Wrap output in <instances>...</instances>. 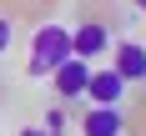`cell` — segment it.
Masks as SVG:
<instances>
[{
  "mask_svg": "<svg viewBox=\"0 0 146 136\" xmlns=\"http://www.w3.org/2000/svg\"><path fill=\"white\" fill-rule=\"evenodd\" d=\"M66 56H71V30L60 25V20H45V25H35V35H30V60H25L30 81H45V76L56 71Z\"/></svg>",
  "mask_w": 146,
  "mask_h": 136,
  "instance_id": "1",
  "label": "cell"
},
{
  "mask_svg": "<svg viewBox=\"0 0 146 136\" xmlns=\"http://www.w3.org/2000/svg\"><path fill=\"white\" fill-rule=\"evenodd\" d=\"M50 81H56V96H60V101H76V96H86L91 60H81V56H66L56 71H50Z\"/></svg>",
  "mask_w": 146,
  "mask_h": 136,
  "instance_id": "2",
  "label": "cell"
},
{
  "mask_svg": "<svg viewBox=\"0 0 146 136\" xmlns=\"http://www.w3.org/2000/svg\"><path fill=\"white\" fill-rule=\"evenodd\" d=\"M106 50H111V30H106L101 20H81V25L71 30V56H81V60H101Z\"/></svg>",
  "mask_w": 146,
  "mask_h": 136,
  "instance_id": "3",
  "label": "cell"
},
{
  "mask_svg": "<svg viewBox=\"0 0 146 136\" xmlns=\"http://www.w3.org/2000/svg\"><path fill=\"white\" fill-rule=\"evenodd\" d=\"M86 101H91V106H121V101H126V81H121L116 66L91 71V81H86Z\"/></svg>",
  "mask_w": 146,
  "mask_h": 136,
  "instance_id": "4",
  "label": "cell"
},
{
  "mask_svg": "<svg viewBox=\"0 0 146 136\" xmlns=\"http://www.w3.org/2000/svg\"><path fill=\"white\" fill-rule=\"evenodd\" d=\"M81 136H126V111L121 106H91L81 116Z\"/></svg>",
  "mask_w": 146,
  "mask_h": 136,
  "instance_id": "5",
  "label": "cell"
},
{
  "mask_svg": "<svg viewBox=\"0 0 146 136\" xmlns=\"http://www.w3.org/2000/svg\"><path fill=\"white\" fill-rule=\"evenodd\" d=\"M111 66L121 71V81H126V86H131V81H146V45H141V40H121Z\"/></svg>",
  "mask_w": 146,
  "mask_h": 136,
  "instance_id": "6",
  "label": "cell"
},
{
  "mask_svg": "<svg viewBox=\"0 0 146 136\" xmlns=\"http://www.w3.org/2000/svg\"><path fill=\"white\" fill-rule=\"evenodd\" d=\"M45 131L66 136V111H60V106H56V111H45Z\"/></svg>",
  "mask_w": 146,
  "mask_h": 136,
  "instance_id": "7",
  "label": "cell"
},
{
  "mask_svg": "<svg viewBox=\"0 0 146 136\" xmlns=\"http://www.w3.org/2000/svg\"><path fill=\"white\" fill-rule=\"evenodd\" d=\"M10 35H15V30H10V15H0V56L10 50Z\"/></svg>",
  "mask_w": 146,
  "mask_h": 136,
  "instance_id": "8",
  "label": "cell"
},
{
  "mask_svg": "<svg viewBox=\"0 0 146 136\" xmlns=\"http://www.w3.org/2000/svg\"><path fill=\"white\" fill-rule=\"evenodd\" d=\"M20 136H56V131H45V126H25Z\"/></svg>",
  "mask_w": 146,
  "mask_h": 136,
  "instance_id": "9",
  "label": "cell"
},
{
  "mask_svg": "<svg viewBox=\"0 0 146 136\" xmlns=\"http://www.w3.org/2000/svg\"><path fill=\"white\" fill-rule=\"evenodd\" d=\"M136 10H141V15H146V0H136Z\"/></svg>",
  "mask_w": 146,
  "mask_h": 136,
  "instance_id": "10",
  "label": "cell"
}]
</instances>
